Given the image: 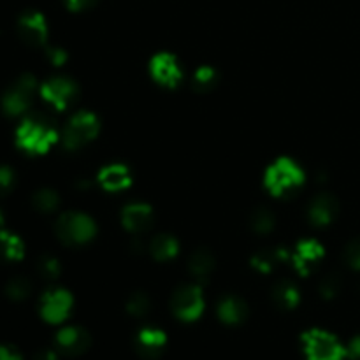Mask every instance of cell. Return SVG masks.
Wrapping results in <instances>:
<instances>
[{
    "label": "cell",
    "instance_id": "ba28073f",
    "mask_svg": "<svg viewBox=\"0 0 360 360\" xmlns=\"http://www.w3.org/2000/svg\"><path fill=\"white\" fill-rule=\"evenodd\" d=\"M41 95L49 105L63 111L77 97V86L69 77H53L41 86Z\"/></svg>",
    "mask_w": 360,
    "mask_h": 360
},
{
    "label": "cell",
    "instance_id": "4fadbf2b",
    "mask_svg": "<svg viewBox=\"0 0 360 360\" xmlns=\"http://www.w3.org/2000/svg\"><path fill=\"white\" fill-rule=\"evenodd\" d=\"M123 227L132 234H143L153 225V211L146 204H129L122 211Z\"/></svg>",
    "mask_w": 360,
    "mask_h": 360
},
{
    "label": "cell",
    "instance_id": "9c48e42d",
    "mask_svg": "<svg viewBox=\"0 0 360 360\" xmlns=\"http://www.w3.org/2000/svg\"><path fill=\"white\" fill-rule=\"evenodd\" d=\"M72 308V295L65 290H49L41 299V315L46 322L60 323L69 316Z\"/></svg>",
    "mask_w": 360,
    "mask_h": 360
},
{
    "label": "cell",
    "instance_id": "836d02e7",
    "mask_svg": "<svg viewBox=\"0 0 360 360\" xmlns=\"http://www.w3.org/2000/svg\"><path fill=\"white\" fill-rule=\"evenodd\" d=\"M0 360H23V359H21L20 352L14 350L13 347L0 345Z\"/></svg>",
    "mask_w": 360,
    "mask_h": 360
},
{
    "label": "cell",
    "instance_id": "603a6c76",
    "mask_svg": "<svg viewBox=\"0 0 360 360\" xmlns=\"http://www.w3.org/2000/svg\"><path fill=\"white\" fill-rule=\"evenodd\" d=\"M151 255L157 260L164 262V260H171L178 255V241L172 236L162 234L151 241Z\"/></svg>",
    "mask_w": 360,
    "mask_h": 360
},
{
    "label": "cell",
    "instance_id": "277c9868",
    "mask_svg": "<svg viewBox=\"0 0 360 360\" xmlns=\"http://www.w3.org/2000/svg\"><path fill=\"white\" fill-rule=\"evenodd\" d=\"M302 347L308 360H345L347 348L336 336L326 330L313 329L302 336Z\"/></svg>",
    "mask_w": 360,
    "mask_h": 360
},
{
    "label": "cell",
    "instance_id": "52a82bcc",
    "mask_svg": "<svg viewBox=\"0 0 360 360\" xmlns=\"http://www.w3.org/2000/svg\"><path fill=\"white\" fill-rule=\"evenodd\" d=\"M171 308L172 313L179 320H185V322H192V320L199 319L204 309L202 292H200L199 287H193V285L178 288L171 299Z\"/></svg>",
    "mask_w": 360,
    "mask_h": 360
},
{
    "label": "cell",
    "instance_id": "6da1fadb",
    "mask_svg": "<svg viewBox=\"0 0 360 360\" xmlns=\"http://www.w3.org/2000/svg\"><path fill=\"white\" fill-rule=\"evenodd\" d=\"M58 139L56 127L48 116H28L16 130V144L32 155H42Z\"/></svg>",
    "mask_w": 360,
    "mask_h": 360
},
{
    "label": "cell",
    "instance_id": "83f0119b",
    "mask_svg": "<svg viewBox=\"0 0 360 360\" xmlns=\"http://www.w3.org/2000/svg\"><path fill=\"white\" fill-rule=\"evenodd\" d=\"M127 311L132 316H137V319L146 316L148 311H150V299H148V295L143 294V292H136L129 299V302H127Z\"/></svg>",
    "mask_w": 360,
    "mask_h": 360
},
{
    "label": "cell",
    "instance_id": "4316f807",
    "mask_svg": "<svg viewBox=\"0 0 360 360\" xmlns=\"http://www.w3.org/2000/svg\"><path fill=\"white\" fill-rule=\"evenodd\" d=\"M30 290H32L30 281L23 276L13 278V280L6 285L7 297L13 299V301H23V299H27L28 295H30Z\"/></svg>",
    "mask_w": 360,
    "mask_h": 360
},
{
    "label": "cell",
    "instance_id": "e575fe53",
    "mask_svg": "<svg viewBox=\"0 0 360 360\" xmlns=\"http://www.w3.org/2000/svg\"><path fill=\"white\" fill-rule=\"evenodd\" d=\"M347 357H350L352 360H360V334L355 336L347 347Z\"/></svg>",
    "mask_w": 360,
    "mask_h": 360
},
{
    "label": "cell",
    "instance_id": "484cf974",
    "mask_svg": "<svg viewBox=\"0 0 360 360\" xmlns=\"http://www.w3.org/2000/svg\"><path fill=\"white\" fill-rule=\"evenodd\" d=\"M218 74L213 67H200L193 74V88L197 91H210L217 86Z\"/></svg>",
    "mask_w": 360,
    "mask_h": 360
},
{
    "label": "cell",
    "instance_id": "44dd1931",
    "mask_svg": "<svg viewBox=\"0 0 360 360\" xmlns=\"http://www.w3.org/2000/svg\"><path fill=\"white\" fill-rule=\"evenodd\" d=\"M301 301V295L295 285L281 281L273 288V302L281 309H294Z\"/></svg>",
    "mask_w": 360,
    "mask_h": 360
},
{
    "label": "cell",
    "instance_id": "8d00e7d4",
    "mask_svg": "<svg viewBox=\"0 0 360 360\" xmlns=\"http://www.w3.org/2000/svg\"><path fill=\"white\" fill-rule=\"evenodd\" d=\"M34 360H58V359H56V355L53 354V352H41V354H39Z\"/></svg>",
    "mask_w": 360,
    "mask_h": 360
},
{
    "label": "cell",
    "instance_id": "1f68e13d",
    "mask_svg": "<svg viewBox=\"0 0 360 360\" xmlns=\"http://www.w3.org/2000/svg\"><path fill=\"white\" fill-rule=\"evenodd\" d=\"M345 262L354 269H360V239H355L345 250Z\"/></svg>",
    "mask_w": 360,
    "mask_h": 360
},
{
    "label": "cell",
    "instance_id": "2e32d148",
    "mask_svg": "<svg viewBox=\"0 0 360 360\" xmlns=\"http://www.w3.org/2000/svg\"><path fill=\"white\" fill-rule=\"evenodd\" d=\"M165 343H167V338H165V334L162 330L143 329L137 334L136 348L139 352V355H143L144 359H153L162 354Z\"/></svg>",
    "mask_w": 360,
    "mask_h": 360
},
{
    "label": "cell",
    "instance_id": "d6986e66",
    "mask_svg": "<svg viewBox=\"0 0 360 360\" xmlns=\"http://www.w3.org/2000/svg\"><path fill=\"white\" fill-rule=\"evenodd\" d=\"M25 255V245L20 236L9 231H0V259L7 262H16Z\"/></svg>",
    "mask_w": 360,
    "mask_h": 360
},
{
    "label": "cell",
    "instance_id": "d4e9b609",
    "mask_svg": "<svg viewBox=\"0 0 360 360\" xmlns=\"http://www.w3.org/2000/svg\"><path fill=\"white\" fill-rule=\"evenodd\" d=\"M32 206H34L39 213H53V211L60 206V197L58 193L53 192V190L42 188L34 193V197H32Z\"/></svg>",
    "mask_w": 360,
    "mask_h": 360
},
{
    "label": "cell",
    "instance_id": "8992f818",
    "mask_svg": "<svg viewBox=\"0 0 360 360\" xmlns=\"http://www.w3.org/2000/svg\"><path fill=\"white\" fill-rule=\"evenodd\" d=\"M98 134V120L97 116L91 115L88 111H81L77 115H74L70 118V122L67 123L65 130H63V146L67 150L74 151L77 148L84 146L86 143H90L91 139H95Z\"/></svg>",
    "mask_w": 360,
    "mask_h": 360
},
{
    "label": "cell",
    "instance_id": "ac0fdd59",
    "mask_svg": "<svg viewBox=\"0 0 360 360\" xmlns=\"http://www.w3.org/2000/svg\"><path fill=\"white\" fill-rule=\"evenodd\" d=\"M218 316L221 322L229 323V326H238V323L245 322L248 316V306L243 299L229 295L218 304Z\"/></svg>",
    "mask_w": 360,
    "mask_h": 360
},
{
    "label": "cell",
    "instance_id": "cb8c5ba5",
    "mask_svg": "<svg viewBox=\"0 0 360 360\" xmlns=\"http://www.w3.org/2000/svg\"><path fill=\"white\" fill-rule=\"evenodd\" d=\"M252 231L255 234H269L276 225V218H274L273 211L269 207H257L252 213Z\"/></svg>",
    "mask_w": 360,
    "mask_h": 360
},
{
    "label": "cell",
    "instance_id": "d6a6232c",
    "mask_svg": "<svg viewBox=\"0 0 360 360\" xmlns=\"http://www.w3.org/2000/svg\"><path fill=\"white\" fill-rule=\"evenodd\" d=\"M46 55H48V60L53 65H63L67 60V53L60 48H49Z\"/></svg>",
    "mask_w": 360,
    "mask_h": 360
},
{
    "label": "cell",
    "instance_id": "ffe728a7",
    "mask_svg": "<svg viewBox=\"0 0 360 360\" xmlns=\"http://www.w3.org/2000/svg\"><path fill=\"white\" fill-rule=\"evenodd\" d=\"M288 259L287 250L283 248H267L260 250L259 253H255L252 259V266L255 267L259 273H271L278 264L285 262Z\"/></svg>",
    "mask_w": 360,
    "mask_h": 360
},
{
    "label": "cell",
    "instance_id": "9a60e30c",
    "mask_svg": "<svg viewBox=\"0 0 360 360\" xmlns=\"http://www.w3.org/2000/svg\"><path fill=\"white\" fill-rule=\"evenodd\" d=\"M308 214L313 225L326 227V225L333 224L334 218L338 217V200L329 193H322L313 199Z\"/></svg>",
    "mask_w": 360,
    "mask_h": 360
},
{
    "label": "cell",
    "instance_id": "8fae6325",
    "mask_svg": "<svg viewBox=\"0 0 360 360\" xmlns=\"http://www.w3.org/2000/svg\"><path fill=\"white\" fill-rule=\"evenodd\" d=\"M151 74L164 86H176L183 77L178 60L169 53H160L151 60Z\"/></svg>",
    "mask_w": 360,
    "mask_h": 360
},
{
    "label": "cell",
    "instance_id": "5bb4252c",
    "mask_svg": "<svg viewBox=\"0 0 360 360\" xmlns=\"http://www.w3.org/2000/svg\"><path fill=\"white\" fill-rule=\"evenodd\" d=\"M323 257V246L320 243L308 239V241L299 243L297 248H295L292 260H294L295 269L301 274H309L316 267V264L320 262V259Z\"/></svg>",
    "mask_w": 360,
    "mask_h": 360
},
{
    "label": "cell",
    "instance_id": "4dcf8cb0",
    "mask_svg": "<svg viewBox=\"0 0 360 360\" xmlns=\"http://www.w3.org/2000/svg\"><path fill=\"white\" fill-rule=\"evenodd\" d=\"M14 171L7 165H0V197L7 195L14 186Z\"/></svg>",
    "mask_w": 360,
    "mask_h": 360
},
{
    "label": "cell",
    "instance_id": "7a4b0ae2",
    "mask_svg": "<svg viewBox=\"0 0 360 360\" xmlns=\"http://www.w3.org/2000/svg\"><path fill=\"white\" fill-rule=\"evenodd\" d=\"M304 183V172L290 158H280L266 172V186L273 195L287 197Z\"/></svg>",
    "mask_w": 360,
    "mask_h": 360
},
{
    "label": "cell",
    "instance_id": "d590c367",
    "mask_svg": "<svg viewBox=\"0 0 360 360\" xmlns=\"http://www.w3.org/2000/svg\"><path fill=\"white\" fill-rule=\"evenodd\" d=\"M97 0H65L67 7L72 11H84L88 7H91Z\"/></svg>",
    "mask_w": 360,
    "mask_h": 360
},
{
    "label": "cell",
    "instance_id": "f546056e",
    "mask_svg": "<svg viewBox=\"0 0 360 360\" xmlns=\"http://www.w3.org/2000/svg\"><path fill=\"white\" fill-rule=\"evenodd\" d=\"M60 264L55 257L44 255L39 260V273L44 280H56L60 276Z\"/></svg>",
    "mask_w": 360,
    "mask_h": 360
},
{
    "label": "cell",
    "instance_id": "74e56055",
    "mask_svg": "<svg viewBox=\"0 0 360 360\" xmlns=\"http://www.w3.org/2000/svg\"><path fill=\"white\" fill-rule=\"evenodd\" d=\"M4 224V217H2V213H0V225Z\"/></svg>",
    "mask_w": 360,
    "mask_h": 360
},
{
    "label": "cell",
    "instance_id": "7c38bea8",
    "mask_svg": "<svg viewBox=\"0 0 360 360\" xmlns=\"http://www.w3.org/2000/svg\"><path fill=\"white\" fill-rule=\"evenodd\" d=\"M56 347L62 354L76 357V355L84 354L90 347V336L86 330L79 327H65L56 334Z\"/></svg>",
    "mask_w": 360,
    "mask_h": 360
},
{
    "label": "cell",
    "instance_id": "7402d4cb",
    "mask_svg": "<svg viewBox=\"0 0 360 360\" xmlns=\"http://www.w3.org/2000/svg\"><path fill=\"white\" fill-rule=\"evenodd\" d=\"M188 269L199 280H206L214 269V257L207 250H197L188 260Z\"/></svg>",
    "mask_w": 360,
    "mask_h": 360
},
{
    "label": "cell",
    "instance_id": "30bf717a",
    "mask_svg": "<svg viewBox=\"0 0 360 360\" xmlns=\"http://www.w3.org/2000/svg\"><path fill=\"white\" fill-rule=\"evenodd\" d=\"M18 32H20V37L30 46H42L48 39V25H46L44 16L37 11H27L21 14L18 21Z\"/></svg>",
    "mask_w": 360,
    "mask_h": 360
},
{
    "label": "cell",
    "instance_id": "e0dca14e",
    "mask_svg": "<svg viewBox=\"0 0 360 360\" xmlns=\"http://www.w3.org/2000/svg\"><path fill=\"white\" fill-rule=\"evenodd\" d=\"M132 178H130V171L125 165H108L101 171L98 174V183L102 185V188L108 190V192H120V190H125L130 185Z\"/></svg>",
    "mask_w": 360,
    "mask_h": 360
},
{
    "label": "cell",
    "instance_id": "f1b7e54d",
    "mask_svg": "<svg viewBox=\"0 0 360 360\" xmlns=\"http://www.w3.org/2000/svg\"><path fill=\"white\" fill-rule=\"evenodd\" d=\"M341 287H343V281H341L340 274H329L320 283V295L323 299H333L340 294Z\"/></svg>",
    "mask_w": 360,
    "mask_h": 360
},
{
    "label": "cell",
    "instance_id": "3957f363",
    "mask_svg": "<svg viewBox=\"0 0 360 360\" xmlns=\"http://www.w3.org/2000/svg\"><path fill=\"white\" fill-rule=\"evenodd\" d=\"M56 236L60 241L67 246L84 245V243L91 241L94 236L97 234V227H95L94 220L83 213H63L58 218L55 225Z\"/></svg>",
    "mask_w": 360,
    "mask_h": 360
},
{
    "label": "cell",
    "instance_id": "5b68a950",
    "mask_svg": "<svg viewBox=\"0 0 360 360\" xmlns=\"http://www.w3.org/2000/svg\"><path fill=\"white\" fill-rule=\"evenodd\" d=\"M37 90V81L32 74H23L16 79V83L2 95V111L11 118L25 115L34 102V94Z\"/></svg>",
    "mask_w": 360,
    "mask_h": 360
}]
</instances>
